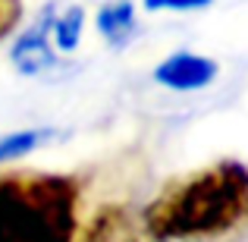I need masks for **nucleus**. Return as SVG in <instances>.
Listing matches in <instances>:
<instances>
[{
    "mask_svg": "<svg viewBox=\"0 0 248 242\" xmlns=\"http://www.w3.org/2000/svg\"><path fill=\"white\" fill-rule=\"evenodd\" d=\"M22 19V3L19 0H0V41L10 35Z\"/></svg>",
    "mask_w": 248,
    "mask_h": 242,
    "instance_id": "1a4fd4ad",
    "label": "nucleus"
},
{
    "mask_svg": "<svg viewBox=\"0 0 248 242\" xmlns=\"http://www.w3.org/2000/svg\"><path fill=\"white\" fill-rule=\"evenodd\" d=\"M214 0H145V10L151 13H164V10H173V13H192V10H204L211 6Z\"/></svg>",
    "mask_w": 248,
    "mask_h": 242,
    "instance_id": "6e6552de",
    "label": "nucleus"
},
{
    "mask_svg": "<svg viewBox=\"0 0 248 242\" xmlns=\"http://www.w3.org/2000/svg\"><path fill=\"white\" fill-rule=\"evenodd\" d=\"M97 32L110 48L123 50L135 35H139V22H135V6L129 0H113V3H104L97 10Z\"/></svg>",
    "mask_w": 248,
    "mask_h": 242,
    "instance_id": "39448f33",
    "label": "nucleus"
},
{
    "mask_svg": "<svg viewBox=\"0 0 248 242\" xmlns=\"http://www.w3.org/2000/svg\"><path fill=\"white\" fill-rule=\"evenodd\" d=\"M50 19L54 16L44 13V16L38 19L35 25H29V29L16 38V44H13L10 60L22 76H41L54 66L57 54H54V48H50Z\"/></svg>",
    "mask_w": 248,
    "mask_h": 242,
    "instance_id": "20e7f679",
    "label": "nucleus"
},
{
    "mask_svg": "<svg viewBox=\"0 0 248 242\" xmlns=\"http://www.w3.org/2000/svg\"><path fill=\"white\" fill-rule=\"evenodd\" d=\"M248 226V167L217 161L170 179L141 211L151 242H214Z\"/></svg>",
    "mask_w": 248,
    "mask_h": 242,
    "instance_id": "f257e3e1",
    "label": "nucleus"
},
{
    "mask_svg": "<svg viewBox=\"0 0 248 242\" xmlns=\"http://www.w3.org/2000/svg\"><path fill=\"white\" fill-rule=\"evenodd\" d=\"M82 189L69 173H0V242H76Z\"/></svg>",
    "mask_w": 248,
    "mask_h": 242,
    "instance_id": "f03ea898",
    "label": "nucleus"
},
{
    "mask_svg": "<svg viewBox=\"0 0 248 242\" xmlns=\"http://www.w3.org/2000/svg\"><path fill=\"white\" fill-rule=\"evenodd\" d=\"M82 29H85V10L82 6H69L66 13H60L57 19H50V38L54 48L63 54H73L82 41Z\"/></svg>",
    "mask_w": 248,
    "mask_h": 242,
    "instance_id": "0eeeda50",
    "label": "nucleus"
},
{
    "mask_svg": "<svg viewBox=\"0 0 248 242\" xmlns=\"http://www.w3.org/2000/svg\"><path fill=\"white\" fill-rule=\"evenodd\" d=\"M214 79H217V63L211 57L188 54V50H179L154 66V82L170 91H201Z\"/></svg>",
    "mask_w": 248,
    "mask_h": 242,
    "instance_id": "7ed1b4c3",
    "label": "nucleus"
},
{
    "mask_svg": "<svg viewBox=\"0 0 248 242\" xmlns=\"http://www.w3.org/2000/svg\"><path fill=\"white\" fill-rule=\"evenodd\" d=\"M54 129H44V126H35V129H16V132L3 135L0 139V163H10V161H19L25 154L38 151L41 145H47L54 139Z\"/></svg>",
    "mask_w": 248,
    "mask_h": 242,
    "instance_id": "423d86ee",
    "label": "nucleus"
}]
</instances>
